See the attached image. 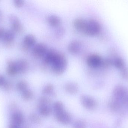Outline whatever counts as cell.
<instances>
[{
  "mask_svg": "<svg viewBox=\"0 0 128 128\" xmlns=\"http://www.w3.org/2000/svg\"><path fill=\"white\" fill-rule=\"evenodd\" d=\"M67 64V59L65 55L58 52L55 59L51 65V70L56 75H62L66 70Z\"/></svg>",
  "mask_w": 128,
  "mask_h": 128,
  "instance_id": "1",
  "label": "cell"
},
{
  "mask_svg": "<svg viewBox=\"0 0 128 128\" xmlns=\"http://www.w3.org/2000/svg\"><path fill=\"white\" fill-rule=\"evenodd\" d=\"M110 59L111 65H114L120 71L122 77L125 80H128V68L124 60L118 56H114Z\"/></svg>",
  "mask_w": 128,
  "mask_h": 128,
  "instance_id": "2",
  "label": "cell"
},
{
  "mask_svg": "<svg viewBox=\"0 0 128 128\" xmlns=\"http://www.w3.org/2000/svg\"><path fill=\"white\" fill-rule=\"evenodd\" d=\"M101 26L100 23L93 19H90L87 20V24L84 34L90 36L98 35L101 31Z\"/></svg>",
  "mask_w": 128,
  "mask_h": 128,
  "instance_id": "3",
  "label": "cell"
},
{
  "mask_svg": "<svg viewBox=\"0 0 128 128\" xmlns=\"http://www.w3.org/2000/svg\"><path fill=\"white\" fill-rule=\"evenodd\" d=\"M80 101L83 107L88 110H94L98 106V103L95 99L90 95H81Z\"/></svg>",
  "mask_w": 128,
  "mask_h": 128,
  "instance_id": "4",
  "label": "cell"
},
{
  "mask_svg": "<svg viewBox=\"0 0 128 128\" xmlns=\"http://www.w3.org/2000/svg\"><path fill=\"white\" fill-rule=\"evenodd\" d=\"M104 60L98 54H91L87 57L86 64L92 68H98L102 67Z\"/></svg>",
  "mask_w": 128,
  "mask_h": 128,
  "instance_id": "5",
  "label": "cell"
},
{
  "mask_svg": "<svg viewBox=\"0 0 128 128\" xmlns=\"http://www.w3.org/2000/svg\"><path fill=\"white\" fill-rule=\"evenodd\" d=\"M56 119L58 122L64 125H68L72 121L71 116L65 109L54 112Z\"/></svg>",
  "mask_w": 128,
  "mask_h": 128,
  "instance_id": "6",
  "label": "cell"
},
{
  "mask_svg": "<svg viewBox=\"0 0 128 128\" xmlns=\"http://www.w3.org/2000/svg\"><path fill=\"white\" fill-rule=\"evenodd\" d=\"M48 49L47 46L43 43H38L34 46L32 53L37 58H43Z\"/></svg>",
  "mask_w": 128,
  "mask_h": 128,
  "instance_id": "7",
  "label": "cell"
},
{
  "mask_svg": "<svg viewBox=\"0 0 128 128\" xmlns=\"http://www.w3.org/2000/svg\"><path fill=\"white\" fill-rule=\"evenodd\" d=\"M58 52L53 49L48 50L45 56L43 58L42 66L44 67V68L46 67L47 68L49 65H51L55 59Z\"/></svg>",
  "mask_w": 128,
  "mask_h": 128,
  "instance_id": "8",
  "label": "cell"
},
{
  "mask_svg": "<svg viewBox=\"0 0 128 128\" xmlns=\"http://www.w3.org/2000/svg\"><path fill=\"white\" fill-rule=\"evenodd\" d=\"M128 92V88L122 85H118L114 89L113 98L118 100Z\"/></svg>",
  "mask_w": 128,
  "mask_h": 128,
  "instance_id": "9",
  "label": "cell"
},
{
  "mask_svg": "<svg viewBox=\"0 0 128 128\" xmlns=\"http://www.w3.org/2000/svg\"><path fill=\"white\" fill-rule=\"evenodd\" d=\"M81 42L77 40H74L71 41L68 47V52L72 54H78L81 49Z\"/></svg>",
  "mask_w": 128,
  "mask_h": 128,
  "instance_id": "10",
  "label": "cell"
},
{
  "mask_svg": "<svg viewBox=\"0 0 128 128\" xmlns=\"http://www.w3.org/2000/svg\"><path fill=\"white\" fill-rule=\"evenodd\" d=\"M87 20L82 18H77L74 22V25L77 31L84 34L87 24Z\"/></svg>",
  "mask_w": 128,
  "mask_h": 128,
  "instance_id": "11",
  "label": "cell"
},
{
  "mask_svg": "<svg viewBox=\"0 0 128 128\" xmlns=\"http://www.w3.org/2000/svg\"><path fill=\"white\" fill-rule=\"evenodd\" d=\"M38 108L39 113L44 117H47L50 115L52 111V109L50 104H38Z\"/></svg>",
  "mask_w": 128,
  "mask_h": 128,
  "instance_id": "12",
  "label": "cell"
},
{
  "mask_svg": "<svg viewBox=\"0 0 128 128\" xmlns=\"http://www.w3.org/2000/svg\"><path fill=\"white\" fill-rule=\"evenodd\" d=\"M36 38L33 35L28 34L26 36L23 41V48L25 50L35 45Z\"/></svg>",
  "mask_w": 128,
  "mask_h": 128,
  "instance_id": "13",
  "label": "cell"
},
{
  "mask_svg": "<svg viewBox=\"0 0 128 128\" xmlns=\"http://www.w3.org/2000/svg\"><path fill=\"white\" fill-rule=\"evenodd\" d=\"M10 20L12 23V28L14 32H20L23 30V27L16 17L11 15L10 17Z\"/></svg>",
  "mask_w": 128,
  "mask_h": 128,
  "instance_id": "14",
  "label": "cell"
},
{
  "mask_svg": "<svg viewBox=\"0 0 128 128\" xmlns=\"http://www.w3.org/2000/svg\"><path fill=\"white\" fill-rule=\"evenodd\" d=\"M64 89L66 92L71 95L77 94L79 90L78 85L74 82L67 83L64 86Z\"/></svg>",
  "mask_w": 128,
  "mask_h": 128,
  "instance_id": "15",
  "label": "cell"
},
{
  "mask_svg": "<svg viewBox=\"0 0 128 128\" xmlns=\"http://www.w3.org/2000/svg\"><path fill=\"white\" fill-rule=\"evenodd\" d=\"M12 123L20 126L24 122V118L23 114L19 111L15 112L11 116Z\"/></svg>",
  "mask_w": 128,
  "mask_h": 128,
  "instance_id": "16",
  "label": "cell"
},
{
  "mask_svg": "<svg viewBox=\"0 0 128 128\" xmlns=\"http://www.w3.org/2000/svg\"><path fill=\"white\" fill-rule=\"evenodd\" d=\"M8 67L6 72L10 76H14L18 73L16 62L12 61H9L7 62Z\"/></svg>",
  "mask_w": 128,
  "mask_h": 128,
  "instance_id": "17",
  "label": "cell"
},
{
  "mask_svg": "<svg viewBox=\"0 0 128 128\" xmlns=\"http://www.w3.org/2000/svg\"><path fill=\"white\" fill-rule=\"evenodd\" d=\"M47 20L48 24L52 27H58L61 24V20L60 17L56 15L49 16Z\"/></svg>",
  "mask_w": 128,
  "mask_h": 128,
  "instance_id": "18",
  "label": "cell"
},
{
  "mask_svg": "<svg viewBox=\"0 0 128 128\" xmlns=\"http://www.w3.org/2000/svg\"><path fill=\"white\" fill-rule=\"evenodd\" d=\"M18 73H22L25 72L28 67V63L24 59H21L16 62Z\"/></svg>",
  "mask_w": 128,
  "mask_h": 128,
  "instance_id": "19",
  "label": "cell"
},
{
  "mask_svg": "<svg viewBox=\"0 0 128 128\" xmlns=\"http://www.w3.org/2000/svg\"><path fill=\"white\" fill-rule=\"evenodd\" d=\"M42 92L45 96L55 95L54 86L50 83L47 84L43 89Z\"/></svg>",
  "mask_w": 128,
  "mask_h": 128,
  "instance_id": "20",
  "label": "cell"
},
{
  "mask_svg": "<svg viewBox=\"0 0 128 128\" xmlns=\"http://www.w3.org/2000/svg\"><path fill=\"white\" fill-rule=\"evenodd\" d=\"M28 84L26 81L21 80L17 83L16 85V88L19 91L22 92L28 89Z\"/></svg>",
  "mask_w": 128,
  "mask_h": 128,
  "instance_id": "21",
  "label": "cell"
},
{
  "mask_svg": "<svg viewBox=\"0 0 128 128\" xmlns=\"http://www.w3.org/2000/svg\"><path fill=\"white\" fill-rule=\"evenodd\" d=\"M34 94L33 92L28 89L22 92V98L26 101H29L32 100L34 97Z\"/></svg>",
  "mask_w": 128,
  "mask_h": 128,
  "instance_id": "22",
  "label": "cell"
},
{
  "mask_svg": "<svg viewBox=\"0 0 128 128\" xmlns=\"http://www.w3.org/2000/svg\"><path fill=\"white\" fill-rule=\"evenodd\" d=\"M4 40L6 42L10 43L12 42L14 38V35L12 32L10 31H6L4 33Z\"/></svg>",
  "mask_w": 128,
  "mask_h": 128,
  "instance_id": "23",
  "label": "cell"
},
{
  "mask_svg": "<svg viewBox=\"0 0 128 128\" xmlns=\"http://www.w3.org/2000/svg\"><path fill=\"white\" fill-rule=\"evenodd\" d=\"M72 128H87V125L84 120L78 119L74 122Z\"/></svg>",
  "mask_w": 128,
  "mask_h": 128,
  "instance_id": "24",
  "label": "cell"
},
{
  "mask_svg": "<svg viewBox=\"0 0 128 128\" xmlns=\"http://www.w3.org/2000/svg\"><path fill=\"white\" fill-rule=\"evenodd\" d=\"M29 120L32 123L38 124L41 122V119L39 115L36 113H32L29 116Z\"/></svg>",
  "mask_w": 128,
  "mask_h": 128,
  "instance_id": "25",
  "label": "cell"
},
{
  "mask_svg": "<svg viewBox=\"0 0 128 128\" xmlns=\"http://www.w3.org/2000/svg\"><path fill=\"white\" fill-rule=\"evenodd\" d=\"M64 109V104L61 101H56L53 104V110H54V112Z\"/></svg>",
  "mask_w": 128,
  "mask_h": 128,
  "instance_id": "26",
  "label": "cell"
},
{
  "mask_svg": "<svg viewBox=\"0 0 128 128\" xmlns=\"http://www.w3.org/2000/svg\"><path fill=\"white\" fill-rule=\"evenodd\" d=\"M38 104L51 105L52 101L50 99L46 96H42L39 98L38 100Z\"/></svg>",
  "mask_w": 128,
  "mask_h": 128,
  "instance_id": "27",
  "label": "cell"
},
{
  "mask_svg": "<svg viewBox=\"0 0 128 128\" xmlns=\"http://www.w3.org/2000/svg\"><path fill=\"white\" fill-rule=\"evenodd\" d=\"M3 88L5 91H9L12 89V84L10 81H6V82L3 86Z\"/></svg>",
  "mask_w": 128,
  "mask_h": 128,
  "instance_id": "28",
  "label": "cell"
},
{
  "mask_svg": "<svg viewBox=\"0 0 128 128\" xmlns=\"http://www.w3.org/2000/svg\"><path fill=\"white\" fill-rule=\"evenodd\" d=\"M14 4L16 7L20 8L24 5V1L23 0H15L14 1Z\"/></svg>",
  "mask_w": 128,
  "mask_h": 128,
  "instance_id": "29",
  "label": "cell"
},
{
  "mask_svg": "<svg viewBox=\"0 0 128 128\" xmlns=\"http://www.w3.org/2000/svg\"><path fill=\"white\" fill-rule=\"evenodd\" d=\"M64 29L63 28H60L57 29L56 32V35L57 37H60L64 35Z\"/></svg>",
  "mask_w": 128,
  "mask_h": 128,
  "instance_id": "30",
  "label": "cell"
},
{
  "mask_svg": "<svg viewBox=\"0 0 128 128\" xmlns=\"http://www.w3.org/2000/svg\"><path fill=\"white\" fill-rule=\"evenodd\" d=\"M6 80L3 76L0 75V86H3L6 82Z\"/></svg>",
  "mask_w": 128,
  "mask_h": 128,
  "instance_id": "31",
  "label": "cell"
},
{
  "mask_svg": "<svg viewBox=\"0 0 128 128\" xmlns=\"http://www.w3.org/2000/svg\"><path fill=\"white\" fill-rule=\"evenodd\" d=\"M5 32L3 28L0 27V38L4 37Z\"/></svg>",
  "mask_w": 128,
  "mask_h": 128,
  "instance_id": "32",
  "label": "cell"
},
{
  "mask_svg": "<svg viewBox=\"0 0 128 128\" xmlns=\"http://www.w3.org/2000/svg\"><path fill=\"white\" fill-rule=\"evenodd\" d=\"M8 128H20L19 126L16 125L15 124H10L9 125V127Z\"/></svg>",
  "mask_w": 128,
  "mask_h": 128,
  "instance_id": "33",
  "label": "cell"
},
{
  "mask_svg": "<svg viewBox=\"0 0 128 128\" xmlns=\"http://www.w3.org/2000/svg\"><path fill=\"white\" fill-rule=\"evenodd\" d=\"M28 128L27 127H24V128Z\"/></svg>",
  "mask_w": 128,
  "mask_h": 128,
  "instance_id": "34",
  "label": "cell"
}]
</instances>
